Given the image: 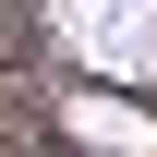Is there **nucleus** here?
Segmentation results:
<instances>
[{
  "label": "nucleus",
  "mask_w": 157,
  "mask_h": 157,
  "mask_svg": "<svg viewBox=\"0 0 157 157\" xmlns=\"http://www.w3.org/2000/svg\"><path fill=\"white\" fill-rule=\"evenodd\" d=\"M60 48L97 73H157V0H60Z\"/></svg>",
  "instance_id": "1"
}]
</instances>
